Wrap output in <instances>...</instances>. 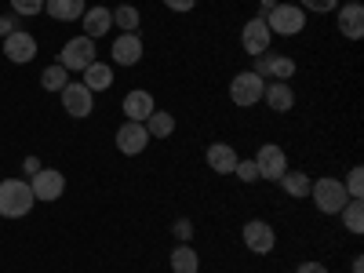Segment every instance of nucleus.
<instances>
[{"instance_id": "f257e3e1", "label": "nucleus", "mask_w": 364, "mask_h": 273, "mask_svg": "<svg viewBox=\"0 0 364 273\" xmlns=\"http://www.w3.org/2000/svg\"><path fill=\"white\" fill-rule=\"evenodd\" d=\"M37 197L26 178H4L0 182V219H26L33 211Z\"/></svg>"}, {"instance_id": "f03ea898", "label": "nucleus", "mask_w": 364, "mask_h": 273, "mask_svg": "<svg viewBox=\"0 0 364 273\" xmlns=\"http://www.w3.org/2000/svg\"><path fill=\"white\" fill-rule=\"evenodd\" d=\"M310 197H314V208L321 211V215H339V211L346 208V200H350L343 178H331V175H324V178L314 182Z\"/></svg>"}, {"instance_id": "7ed1b4c3", "label": "nucleus", "mask_w": 364, "mask_h": 273, "mask_svg": "<svg viewBox=\"0 0 364 273\" xmlns=\"http://www.w3.org/2000/svg\"><path fill=\"white\" fill-rule=\"evenodd\" d=\"M266 26H269L273 37H299L302 29H306V11H302L299 4H284V0H277V8L266 15Z\"/></svg>"}, {"instance_id": "20e7f679", "label": "nucleus", "mask_w": 364, "mask_h": 273, "mask_svg": "<svg viewBox=\"0 0 364 273\" xmlns=\"http://www.w3.org/2000/svg\"><path fill=\"white\" fill-rule=\"evenodd\" d=\"M91 63H99V55H95V41L91 37H70L63 44V51H58V66H66L70 73H84Z\"/></svg>"}, {"instance_id": "39448f33", "label": "nucleus", "mask_w": 364, "mask_h": 273, "mask_svg": "<svg viewBox=\"0 0 364 273\" xmlns=\"http://www.w3.org/2000/svg\"><path fill=\"white\" fill-rule=\"evenodd\" d=\"M262 91H266V80L252 70H240L233 80H230V102L240 106V109H252L262 102Z\"/></svg>"}, {"instance_id": "423d86ee", "label": "nucleus", "mask_w": 364, "mask_h": 273, "mask_svg": "<svg viewBox=\"0 0 364 273\" xmlns=\"http://www.w3.org/2000/svg\"><path fill=\"white\" fill-rule=\"evenodd\" d=\"M240 240H245V248L252 255H269L273 248H277V233H273V226L266 219H248L245 226H240Z\"/></svg>"}, {"instance_id": "0eeeda50", "label": "nucleus", "mask_w": 364, "mask_h": 273, "mask_svg": "<svg viewBox=\"0 0 364 273\" xmlns=\"http://www.w3.org/2000/svg\"><path fill=\"white\" fill-rule=\"evenodd\" d=\"M255 168H259V178H266V182H281V175L288 171V154H284V146H277V142H262V146H259V154H255Z\"/></svg>"}, {"instance_id": "6e6552de", "label": "nucleus", "mask_w": 364, "mask_h": 273, "mask_svg": "<svg viewBox=\"0 0 364 273\" xmlns=\"http://www.w3.org/2000/svg\"><path fill=\"white\" fill-rule=\"evenodd\" d=\"M262 80H291L295 77V58L291 55H281V51H266V55H255V70Z\"/></svg>"}, {"instance_id": "1a4fd4ad", "label": "nucleus", "mask_w": 364, "mask_h": 273, "mask_svg": "<svg viewBox=\"0 0 364 273\" xmlns=\"http://www.w3.org/2000/svg\"><path fill=\"white\" fill-rule=\"evenodd\" d=\"M29 190H33L37 200L55 204L58 197L66 193V175H63V171H55V168H41L33 178H29Z\"/></svg>"}, {"instance_id": "9d476101", "label": "nucleus", "mask_w": 364, "mask_h": 273, "mask_svg": "<svg viewBox=\"0 0 364 273\" xmlns=\"http://www.w3.org/2000/svg\"><path fill=\"white\" fill-rule=\"evenodd\" d=\"M149 132H146V124H139V120H124V124L117 128V149L124 157H139V154H146L149 149Z\"/></svg>"}, {"instance_id": "9b49d317", "label": "nucleus", "mask_w": 364, "mask_h": 273, "mask_svg": "<svg viewBox=\"0 0 364 273\" xmlns=\"http://www.w3.org/2000/svg\"><path fill=\"white\" fill-rule=\"evenodd\" d=\"M58 95H63V109H66L70 117H77V120H84V117L95 113V95H91L80 80H70L63 91H58Z\"/></svg>"}, {"instance_id": "f8f14e48", "label": "nucleus", "mask_w": 364, "mask_h": 273, "mask_svg": "<svg viewBox=\"0 0 364 273\" xmlns=\"http://www.w3.org/2000/svg\"><path fill=\"white\" fill-rule=\"evenodd\" d=\"M269 44H273V33H269V26H266V18H248L245 22V29H240V48H245V55H266L269 51Z\"/></svg>"}, {"instance_id": "ddd939ff", "label": "nucleus", "mask_w": 364, "mask_h": 273, "mask_svg": "<svg viewBox=\"0 0 364 273\" xmlns=\"http://www.w3.org/2000/svg\"><path fill=\"white\" fill-rule=\"evenodd\" d=\"M4 55H8V63H15V66L33 63L37 58V37L26 33V29H15V33L4 37Z\"/></svg>"}, {"instance_id": "4468645a", "label": "nucleus", "mask_w": 364, "mask_h": 273, "mask_svg": "<svg viewBox=\"0 0 364 273\" xmlns=\"http://www.w3.org/2000/svg\"><path fill=\"white\" fill-rule=\"evenodd\" d=\"M109 58L117 66H139L142 63V37L139 33H120L109 48Z\"/></svg>"}, {"instance_id": "2eb2a0df", "label": "nucleus", "mask_w": 364, "mask_h": 273, "mask_svg": "<svg viewBox=\"0 0 364 273\" xmlns=\"http://www.w3.org/2000/svg\"><path fill=\"white\" fill-rule=\"evenodd\" d=\"M120 109H124V120H139V124H146V120H149V113L157 109V99L149 95V91L135 87V91H128V95H124Z\"/></svg>"}, {"instance_id": "dca6fc26", "label": "nucleus", "mask_w": 364, "mask_h": 273, "mask_svg": "<svg viewBox=\"0 0 364 273\" xmlns=\"http://www.w3.org/2000/svg\"><path fill=\"white\" fill-rule=\"evenodd\" d=\"M262 102H266L273 113H291V109H295V91H291L288 80H266Z\"/></svg>"}, {"instance_id": "f3484780", "label": "nucleus", "mask_w": 364, "mask_h": 273, "mask_svg": "<svg viewBox=\"0 0 364 273\" xmlns=\"http://www.w3.org/2000/svg\"><path fill=\"white\" fill-rule=\"evenodd\" d=\"M204 161H208V168L215 171V175H233V168H237V149L230 146V142H211L208 149H204Z\"/></svg>"}, {"instance_id": "a211bd4d", "label": "nucleus", "mask_w": 364, "mask_h": 273, "mask_svg": "<svg viewBox=\"0 0 364 273\" xmlns=\"http://www.w3.org/2000/svg\"><path fill=\"white\" fill-rule=\"evenodd\" d=\"M336 22H339V33L346 41H360L364 37V4H343L336 8Z\"/></svg>"}, {"instance_id": "6ab92c4d", "label": "nucleus", "mask_w": 364, "mask_h": 273, "mask_svg": "<svg viewBox=\"0 0 364 273\" xmlns=\"http://www.w3.org/2000/svg\"><path fill=\"white\" fill-rule=\"evenodd\" d=\"M109 26H113V11L102 8V4H99V8H87V11L80 15V29H84V37H91V41L106 37Z\"/></svg>"}, {"instance_id": "aec40b11", "label": "nucleus", "mask_w": 364, "mask_h": 273, "mask_svg": "<svg viewBox=\"0 0 364 273\" xmlns=\"http://www.w3.org/2000/svg\"><path fill=\"white\" fill-rule=\"evenodd\" d=\"M80 84L95 95V91H109V84H113V70H109V63H91L84 73H80Z\"/></svg>"}, {"instance_id": "412c9836", "label": "nucleus", "mask_w": 364, "mask_h": 273, "mask_svg": "<svg viewBox=\"0 0 364 273\" xmlns=\"http://www.w3.org/2000/svg\"><path fill=\"white\" fill-rule=\"evenodd\" d=\"M310 186H314V178H310L306 171H291V168H288V171L281 175V190H284L291 200H306V197H310Z\"/></svg>"}, {"instance_id": "4be33fe9", "label": "nucleus", "mask_w": 364, "mask_h": 273, "mask_svg": "<svg viewBox=\"0 0 364 273\" xmlns=\"http://www.w3.org/2000/svg\"><path fill=\"white\" fill-rule=\"evenodd\" d=\"M44 11L58 22H77L87 11V4L84 0H44Z\"/></svg>"}, {"instance_id": "5701e85b", "label": "nucleus", "mask_w": 364, "mask_h": 273, "mask_svg": "<svg viewBox=\"0 0 364 273\" xmlns=\"http://www.w3.org/2000/svg\"><path fill=\"white\" fill-rule=\"evenodd\" d=\"M168 259H171V273H200V255L193 245H178Z\"/></svg>"}, {"instance_id": "b1692460", "label": "nucleus", "mask_w": 364, "mask_h": 273, "mask_svg": "<svg viewBox=\"0 0 364 273\" xmlns=\"http://www.w3.org/2000/svg\"><path fill=\"white\" fill-rule=\"evenodd\" d=\"M339 215H343L346 233H353V237H360V233H364V200H360V197H350V200H346V208L339 211Z\"/></svg>"}, {"instance_id": "393cba45", "label": "nucleus", "mask_w": 364, "mask_h": 273, "mask_svg": "<svg viewBox=\"0 0 364 273\" xmlns=\"http://www.w3.org/2000/svg\"><path fill=\"white\" fill-rule=\"evenodd\" d=\"M146 132H149V139H171L175 135V117L168 109H154L146 120Z\"/></svg>"}, {"instance_id": "a878e982", "label": "nucleus", "mask_w": 364, "mask_h": 273, "mask_svg": "<svg viewBox=\"0 0 364 273\" xmlns=\"http://www.w3.org/2000/svg\"><path fill=\"white\" fill-rule=\"evenodd\" d=\"M139 22H142V15H139L135 4H120V8H113V26H120L124 33H139Z\"/></svg>"}, {"instance_id": "bb28decb", "label": "nucleus", "mask_w": 364, "mask_h": 273, "mask_svg": "<svg viewBox=\"0 0 364 273\" xmlns=\"http://www.w3.org/2000/svg\"><path fill=\"white\" fill-rule=\"evenodd\" d=\"M66 84H70V70L58 66V63L48 66V70L41 73V87H44V91H55V95H58V91H63Z\"/></svg>"}, {"instance_id": "cd10ccee", "label": "nucleus", "mask_w": 364, "mask_h": 273, "mask_svg": "<svg viewBox=\"0 0 364 273\" xmlns=\"http://www.w3.org/2000/svg\"><path fill=\"white\" fill-rule=\"evenodd\" d=\"M343 186H346V193L350 197H364V168L357 164V168H350V175L343 178Z\"/></svg>"}, {"instance_id": "c85d7f7f", "label": "nucleus", "mask_w": 364, "mask_h": 273, "mask_svg": "<svg viewBox=\"0 0 364 273\" xmlns=\"http://www.w3.org/2000/svg\"><path fill=\"white\" fill-rule=\"evenodd\" d=\"M299 8L302 11H314V15H328V11H336L339 8V0H299Z\"/></svg>"}, {"instance_id": "c756f323", "label": "nucleus", "mask_w": 364, "mask_h": 273, "mask_svg": "<svg viewBox=\"0 0 364 273\" xmlns=\"http://www.w3.org/2000/svg\"><path fill=\"white\" fill-rule=\"evenodd\" d=\"M171 233H175V240H178V245H190V240H193V233H197V226H193L190 219H175V223H171Z\"/></svg>"}, {"instance_id": "7c9ffc66", "label": "nucleus", "mask_w": 364, "mask_h": 273, "mask_svg": "<svg viewBox=\"0 0 364 273\" xmlns=\"http://www.w3.org/2000/svg\"><path fill=\"white\" fill-rule=\"evenodd\" d=\"M44 0H11V15H41Z\"/></svg>"}, {"instance_id": "2f4dec72", "label": "nucleus", "mask_w": 364, "mask_h": 273, "mask_svg": "<svg viewBox=\"0 0 364 273\" xmlns=\"http://www.w3.org/2000/svg\"><path fill=\"white\" fill-rule=\"evenodd\" d=\"M233 175H237L240 182H259V168H255V161H237Z\"/></svg>"}, {"instance_id": "473e14b6", "label": "nucleus", "mask_w": 364, "mask_h": 273, "mask_svg": "<svg viewBox=\"0 0 364 273\" xmlns=\"http://www.w3.org/2000/svg\"><path fill=\"white\" fill-rule=\"evenodd\" d=\"M164 4H168V11L186 15V11H193V8H197V0H164Z\"/></svg>"}, {"instance_id": "72a5a7b5", "label": "nucleus", "mask_w": 364, "mask_h": 273, "mask_svg": "<svg viewBox=\"0 0 364 273\" xmlns=\"http://www.w3.org/2000/svg\"><path fill=\"white\" fill-rule=\"evenodd\" d=\"M15 22H18V15H0V37H8V33H15V29H18Z\"/></svg>"}, {"instance_id": "f704fd0d", "label": "nucleus", "mask_w": 364, "mask_h": 273, "mask_svg": "<svg viewBox=\"0 0 364 273\" xmlns=\"http://www.w3.org/2000/svg\"><path fill=\"white\" fill-rule=\"evenodd\" d=\"M295 273H328V266L324 262H299Z\"/></svg>"}, {"instance_id": "c9c22d12", "label": "nucleus", "mask_w": 364, "mask_h": 273, "mask_svg": "<svg viewBox=\"0 0 364 273\" xmlns=\"http://www.w3.org/2000/svg\"><path fill=\"white\" fill-rule=\"evenodd\" d=\"M22 171H26L29 178H33V175L41 171V161H37V157H26V164H22Z\"/></svg>"}, {"instance_id": "e433bc0d", "label": "nucleus", "mask_w": 364, "mask_h": 273, "mask_svg": "<svg viewBox=\"0 0 364 273\" xmlns=\"http://www.w3.org/2000/svg\"><path fill=\"white\" fill-rule=\"evenodd\" d=\"M273 8H277V0H262V4H259V18H266Z\"/></svg>"}, {"instance_id": "4c0bfd02", "label": "nucleus", "mask_w": 364, "mask_h": 273, "mask_svg": "<svg viewBox=\"0 0 364 273\" xmlns=\"http://www.w3.org/2000/svg\"><path fill=\"white\" fill-rule=\"evenodd\" d=\"M350 269H353V273H364V259H360V255H353V262H350Z\"/></svg>"}, {"instance_id": "58836bf2", "label": "nucleus", "mask_w": 364, "mask_h": 273, "mask_svg": "<svg viewBox=\"0 0 364 273\" xmlns=\"http://www.w3.org/2000/svg\"><path fill=\"white\" fill-rule=\"evenodd\" d=\"M343 4H360V0H343Z\"/></svg>"}]
</instances>
